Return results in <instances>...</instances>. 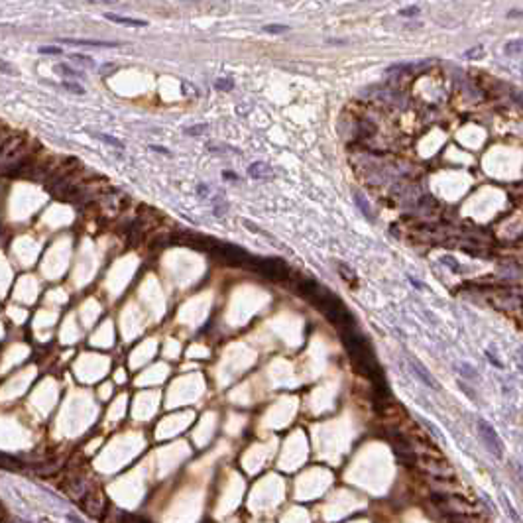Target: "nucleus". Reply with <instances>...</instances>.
Listing matches in <instances>:
<instances>
[{
	"label": "nucleus",
	"instance_id": "6e6552de",
	"mask_svg": "<svg viewBox=\"0 0 523 523\" xmlns=\"http://www.w3.org/2000/svg\"><path fill=\"white\" fill-rule=\"evenodd\" d=\"M354 199H356V205L360 207V211L364 212V217H368L370 221H374V212L370 211V207H366V201H364V197H362L360 193H354Z\"/></svg>",
	"mask_w": 523,
	"mask_h": 523
},
{
	"label": "nucleus",
	"instance_id": "4468645a",
	"mask_svg": "<svg viewBox=\"0 0 523 523\" xmlns=\"http://www.w3.org/2000/svg\"><path fill=\"white\" fill-rule=\"evenodd\" d=\"M419 14V8H409V10H401L400 16H405V18H411V16H417Z\"/></svg>",
	"mask_w": 523,
	"mask_h": 523
},
{
	"label": "nucleus",
	"instance_id": "1a4fd4ad",
	"mask_svg": "<svg viewBox=\"0 0 523 523\" xmlns=\"http://www.w3.org/2000/svg\"><path fill=\"white\" fill-rule=\"evenodd\" d=\"M56 71L57 73H63V75H67V77H75V79L81 77V73H79V71H75L73 67H69V65H63V63H61V65H56Z\"/></svg>",
	"mask_w": 523,
	"mask_h": 523
},
{
	"label": "nucleus",
	"instance_id": "f8f14e48",
	"mask_svg": "<svg viewBox=\"0 0 523 523\" xmlns=\"http://www.w3.org/2000/svg\"><path fill=\"white\" fill-rule=\"evenodd\" d=\"M40 53H44V56H61L63 49L61 47H40Z\"/></svg>",
	"mask_w": 523,
	"mask_h": 523
},
{
	"label": "nucleus",
	"instance_id": "f3484780",
	"mask_svg": "<svg viewBox=\"0 0 523 523\" xmlns=\"http://www.w3.org/2000/svg\"><path fill=\"white\" fill-rule=\"evenodd\" d=\"M460 388H462V390H464V393H466V395H468V398H470V400H472V401H476V395H474V393H472V390H470V388H468L466 384H462V382H460Z\"/></svg>",
	"mask_w": 523,
	"mask_h": 523
},
{
	"label": "nucleus",
	"instance_id": "423d86ee",
	"mask_svg": "<svg viewBox=\"0 0 523 523\" xmlns=\"http://www.w3.org/2000/svg\"><path fill=\"white\" fill-rule=\"evenodd\" d=\"M104 18L106 20H111L114 24H122V26H134V28H144L148 26L146 20H136V18H126V16H116V14H111V12H106L104 14Z\"/></svg>",
	"mask_w": 523,
	"mask_h": 523
},
{
	"label": "nucleus",
	"instance_id": "f257e3e1",
	"mask_svg": "<svg viewBox=\"0 0 523 523\" xmlns=\"http://www.w3.org/2000/svg\"><path fill=\"white\" fill-rule=\"evenodd\" d=\"M478 433H480V437H482V441L486 443V446L490 448V453H494L498 458L503 457L506 446L501 443L500 435L496 433V429H494L486 419H478Z\"/></svg>",
	"mask_w": 523,
	"mask_h": 523
},
{
	"label": "nucleus",
	"instance_id": "6ab92c4d",
	"mask_svg": "<svg viewBox=\"0 0 523 523\" xmlns=\"http://www.w3.org/2000/svg\"><path fill=\"white\" fill-rule=\"evenodd\" d=\"M205 130H207V126H199V128H187L185 132L187 134H203Z\"/></svg>",
	"mask_w": 523,
	"mask_h": 523
},
{
	"label": "nucleus",
	"instance_id": "ddd939ff",
	"mask_svg": "<svg viewBox=\"0 0 523 523\" xmlns=\"http://www.w3.org/2000/svg\"><path fill=\"white\" fill-rule=\"evenodd\" d=\"M290 28L287 26H264V32H267V33H283V32H287Z\"/></svg>",
	"mask_w": 523,
	"mask_h": 523
},
{
	"label": "nucleus",
	"instance_id": "0eeeda50",
	"mask_svg": "<svg viewBox=\"0 0 523 523\" xmlns=\"http://www.w3.org/2000/svg\"><path fill=\"white\" fill-rule=\"evenodd\" d=\"M0 468L2 470H10V472H16V470H22L24 464L20 458L16 457H10V455H4V453H0Z\"/></svg>",
	"mask_w": 523,
	"mask_h": 523
},
{
	"label": "nucleus",
	"instance_id": "a211bd4d",
	"mask_svg": "<svg viewBox=\"0 0 523 523\" xmlns=\"http://www.w3.org/2000/svg\"><path fill=\"white\" fill-rule=\"evenodd\" d=\"M486 356L490 358V362H492V364H494V366H496V368H503V364H501V362H498V358H496V356H492V352H490V350H486Z\"/></svg>",
	"mask_w": 523,
	"mask_h": 523
},
{
	"label": "nucleus",
	"instance_id": "9d476101",
	"mask_svg": "<svg viewBox=\"0 0 523 523\" xmlns=\"http://www.w3.org/2000/svg\"><path fill=\"white\" fill-rule=\"evenodd\" d=\"M102 142H106V144H111V146H114V148H118V150H122L124 148V144L122 142H118L116 138H112V136H109V134H97Z\"/></svg>",
	"mask_w": 523,
	"mask_h": 523
},
{
	"label": "nucleus",
	"instance_id": "7ed1b4c3",
	"mask_svg": "<svg viewBox=\"0 0 523 523\" xmlns=\"http://www.w3.org/2000/svg\"><path fill=\"white\" fill-rule=\"evenodd\" d=\"M409 368H411V372L417 376V380L425 384L427 388H431V390H441V386H439V382L429 374V370L417 360V358H409Z\"/></svg>",
	"mask_w": 523,
	"mask_h": 523
},
{
	"label": "nucleus",
	"instance_id": "f03ea898",
	"mask_svg": "<svg viewBox=\"0 0 523 523\" xmlns=\"http://www.w3.org/2000/svg\"><path fill=\"white\" fill-rule=\"evenodd\" d=\"M256 269H260V272L269 279L290 278V267L285 266L283 260H278V258H264V260H258Z\"/></svg>",
	"mask_w": 523,
	"mask_h": 523
},
{
	"label": "nucleus",
	"instance_id": "4be33fe9",
	"mask_svg": "<svg viewBox=\"0 0 523 523\" xmlns=\"http://www.w3.org/2000/svg\"><path fill=\"white\" fill-rule=\"evenodd\" d=\"M40 523H49V521H40Z\"/></svg>",
	"mask_w": 523,
	"mask_h": 523
},
{
	"label": "nucleus",
	"instance_id": "aec40b11",
	"mask_svg": "<svg viewBox=\"0 0 523 523\" xmlns=\"http://www.w3.org/2000/svg\"><path fill=\"white\" fill-rule=\"evenodd\" d=\"M217 87H221V89H230V87H232V83H224V81H219V83H217Z\"/></svg>",
	"mask_w": 523,
	"mask_h": 523
},
{
	"label": "nucleus",
	"instance_id": "412c9836",
	"mask_svg": "<svg viewBox=\"0 0 523 523\" xmlns=\"http://www.w3.org/2000/svg\"><path fill=\"white\" fill-rule=\"evenodd\" d=\"M4 515H6V513H4V508H2V503H0V519H4Z\"/></svg>",
	"mask_w": 523,
	"mask_h": 523
},
{
	"label": "nucleus",
	"instance_id": "20e7f679",
	"mask_svg": "<svg viewBox=\"0 0 523 523\" xmlns=\"http://www.w3.org/2000/svg\"><path fill=\"white\" fill-rule=\"evenodd\" d=\"M102 494L100 492H89L85 498H83V508L87 510L89 515H95V517H100L102 515Z\"/></svg>",
	"mask_w": 523,
	"mask_h": 523
},
{
	"label": "nucleus",
	"instance_id": "39448f33",
	"mask_svg": "<svg viewBox=\"0 0 523 523\" xmlns=\"http://www.w3.org/2000/svg\"><path fill=\"white\" fill-rule=\"evenodd\" d=\"M59 44L71 45H89V47H118L114 42H102V40H77V38H57Z\"/></svg>",
	"mask_w": 523,
	"mask_h": 523
},
{
	"label": "nucleus",
	"instance_id": "9b49d317",
	"mask_svg": "<svg viewBox=\"0 0 523 523\" xmlns=\"http://www.w3.org/2000/svg\"><path fill=\"white\" fill-rule=\"evenodd\" d=\"M61 85H63V87H65L67 91H73V93H75V95H85V89H83V87H81V85H79V83H71V81H63V83H61Z\"/></svg>",
	"mask_w": 523,
	"mask_h": 523
},
{
	"label": "nucleus",
	"instance_id": "dca6fc26",
	"mask_svg": "<svg viewBox=\"0 0 523 523\" xmlns=\"http://www.w3.org/2000/svg\"><path fill=\"white\" fill-rule=\"evenodd\" d=\"M67 521L69 523H87V521H83L79 515H75V513H67Z\"/></svg>",
	"mask_w": 523,
	"mask_h": 523
},
{
	"label": "nucleus",
	"instance_id": "2eb2a0df",
	"mask_svg": "<svg viewBox=\"0 0 523 523\" xmlns=\"http://www.w3.org/2000/svg\"><path fill=\"white\" fill-rule=\"evenodd\" d=\"M71 57H73V59H81V61H83V63H89V65H91V63H93V59H91L89 56H83V53H73V56H71Z\"/></svg>",
	"mask_w": 523,
	"mask_h": 523
}]
</instances>
